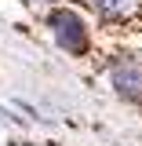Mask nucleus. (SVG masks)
<instances>
[{
	"instance_id": "nucleus-1",
	"label": "nucleus",
	"mask_w": 142,
	"mask_h": 146,
	"mask_svg": "<svg viewBox=\"0 0 142 146\" xmlns=\"http://www.w3.org/2000/svg\"><path fill=\"white\" fill-rule=\"evenodd\" d=\"M48 26H51V33H55V44H58L66 55H77V58H80V55H88L91 33H88V22L77 15V11L58 7V11H51Z\"/></svg>"
},
{
	"instance_id": "nucleus-4",
	"label": "nucleus",
	"mask_w": 142,
	"mask_h": 146,
	"mask_svg": "<svg viewBox=\"0 0 142 146\" xmlns=\"http://www.w3.org/2000/svg\"><path fill=\"white\" fill-rule=\"evenodd\" d=\"M33 4H51V0H33Z\"/></svg>"
},
{
	"instance_id": "nucleus-3",
	"label": "nucleus",
	"mask_w": 142,
	"mask_h": 146,
	"mask_svg": "<svg viewBox=\"0 0 142 146\" xmlns=\"http://www.w3.org/2000/svg\"><path fill=\"white\" fill-rule=\"evenodd\" d=\"M102 22H131L142 15V0H80Z\"/></svg>"
},
{
	"instance_id": "nucleus-2",
	"label": "nucleus",
	"mask_w": 142,
	"mask_h": 146,
	"mask_svg": "<svg viewBox=\"0 0 142 146\" xmlns=\"http://www.w3.org/2000/svg\"><path fill=\"white\" fill-rule=\"evenodd\" d=\"M109 84L124 102H139L142 106V58L135 55H120L109 62Z\"/></svg>"
}]
</instances>
